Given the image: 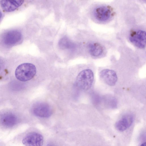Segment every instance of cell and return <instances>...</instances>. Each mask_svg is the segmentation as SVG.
<instances>
[{
	"instance_id": "6da1fadb",
	"label": "cell",
	"mask_w": 146,
	"mask_h": 146,
	"mask_svg": "<svg viewBox=\"0 0 146 146\" xmlns=\"http://www.w3.org/2000/svg\"><path fill=\"white\" fill-rule=\"evenodd\" d=\"M36 72L35 66L30 63H24L19 65L15 72L16 78L19 80L25 82L32 79Z\"/></svg>"
},
{
	"instance_id": "7a4b0ae2",
	"label": "cell",
	"mask_w": 146,
	"mask_h": 146,
	"mask_svg": "<svg viewBox=\"0 0 146 146\" xmlns=\"http://www.w3.org/2000/svg\"><path fill=\"white\" fill-rule=\"evenodd\" d=\"M94 78V73L91 70H84L80 72L78 75L76 81V85L80 90H88L91 87Z\"/></svg>"
},
{
	"instance_id": "3957f363",
	"label": "cell",
	"mask_w": 146,
	"mask_h": 146,
	"mask_svg": "<svg viewBox=\"0 0 146 146\" xmlns=\"http://www.w3.org/2000/svg\"><path fill=\"white\" fill-rule=\"evenodd\" d=\"M23 144L25 146H42L44 142L43 136L36 132H32L26 135L23 138Z\"/></svg>"
},
{
	"instance_id": "277c9868",
	"label": "cell",
	"mask_w": 146,
	"mask_h": 146,
	"mask_svg": "<svg viewBox=\"0 0 146 146\" xmlns=\"http://www.w3.org/2000/svg\"><path fill=\"white\" fill-rule=\"evenodd\" d=\"M113 14L111 8L107 6H101L96 8L93 11V15L95 19L100 22L108 20Z\"/></svg>"
},
{
	"instance_id": "5b68a950",
	"label": "cell",
	"mask_w": 146,
	"mask_h": 146,
	"mask_svg": "<svg viewBox=\"0 0 146 146\" xmlns=\"http://www.w3.org/2000/svg\"><path fill=\"white\" fill-rule=\"evenodd\" d=\"M32 112L36 116L42 118H47L51 115L52 110L51 107L48 104L45 102H38L33 106Z\"/></svg>"
},
{
	"instance_id": "8992f818",
	"label": "cell",
	"mask_w": 146,
	"mask_h": 146,
	"mask_svg": "<svg viewBox=\"0 0 146 146\" xmlns=\"http://www.w3.org/2000/svg\"><path fill=\"white\" fill-rule=\"evenodd\" d=\"M22 38V35L19 31L12 30L5 32L3 35L2 41L7 46H13L20 42Z\"/></svg>"
},
{
	"instance_id": "52a82bcc",
	"label": "cell",
	"mask_w": 146,
	"mask_h": 146,
	"mask_svg": "<svg viewBox=\"0 0 146 146\" xmlns=\"http://www.w3.org/2000/svg\"><path fill=\"white\" fill-rule=\"evenodd\" d=\"M130 41L135 46L140 48H143L146 45V32L141 30L133 31L129 35Z\"/></svg>"
},
{
	"instance_id": "ba28073f",
	"label": "cell",
	"mask_w": 146,
	"mask_h": 146,
	"mask_svg": "<svg viewBox=\"0 0 146 146\" xmlns=\"http://www.w3.org/2000/svg\"><path fill=\"white\" fill-rule=\"evenodd\" d=\"M18 121L17 116L12 113H6L0 115V125L4 127H12L17 123Z\"/></svg>"
},
{
	"instance_id": "9c48e42d",
	"label": "cell",
	"mask_w": 146,
	"mask_h": 146,
	"mask_svg": "<svg viewBox=\"0 0 146 146\" xmlns=\"http://www.w3.org/2000/svg\"><path fill=\"white\" fill-rule=\"evenodd\" d=\"M100 75L101 79L109 86H114L117 82V75L115 72L113 70L104 69L100 72Z\"/></svg>"
},
{
	"instance_id": "30bf717a",
	"label": "cell",
	"mask_w": 146,
	"mask_h": 146,
	"mask_svg": "<svg viewBox=\"0 0 146 146\" xmlns=\"http://www.w3.org/2000/svg\"><path fill=\"white\" fill-rule=\"evenodd\" d=\"M133 121V118L132 115H125L116 123L115 127L119 131H124L132 125Z\"/></svg>"
},
{
	"instance_id": "8fae6325",
	"label": "cell",
	"mask_w": 146,
	"mask_h": 146,
	"mask_svg": "<svg viewBox=\"0 0 146 146\" xmlns=\"http://www.w3.org/2000/svg\"><path fill=\"white\" fill-rule=\"evenodd\" d=\"M24 0H1L0 5L3 10L10 12L14 11L23 3Z\"/></svg>"
},
{
	"instance_id": "7c38bea8",
	"label": "cell",
	"mask_w": 146,
	"mask_h": 146,
	"mask_svg": "<svg viewBox=\"0 0 146 146\" xmlns=\"http://www.w3.org/2000/svg\"><path fill=\"white\" fill-rule=\"evenodd\" d=\"M89 50L90 54L94 57L99 56L103 53V46L98 43H93L89 45Z\"/></svg>"
},
{
	"instance_id": "4fadbf2b",
	"label": "cell",
	"mask_w": 146,
	"mask_h": 146,
	"mask_svg": "<svg viewBox=\"0 0 146 146\" xmlns=\"http://www.w3.org/2000/svg\"><path fill=\"white\" fill-rule=\"evenodd\" d=\"M72 43L66 38H62L59 42V46L62 48H70L73 46Z\"/></svg>"
},
{
	"instance_id": "5bb4252c",
	"label": "cell",
	"mask_w": 146,
	"mask_h": 146,
	"mask_svg": "<svg viewBox=\"0 0 146 146\" xmlns=\"http://www.w3.org/2000/svg\"><path fill=\"white\" fill-rule=\"evenodd\" d=\"M140 146H146V143L144 142L142 143Z\"/></svg>"
},
{
	"instance_id": "9a60e30c",
	"label": "cell",
	"mask_w": 146,
	"mask_h": 146,
	"mask_svg": "<svg viewBox=\"0 0 146 146\" xmlns=\"http://www.w3.org/2000/svg\"><path fill=\"white\" fill-rule=\"evenodd\" d=\"M46 146H55L54 145L51 144H48Z\"/></svg>"
},
{
	"instance_id": "2e32d148",
	"label": "cell",
	"mask_w": 146,
	"mask_h": 146,
	"mask_svg": "<svg viewBox=\"0 0 146 146\" xmlns=\"http://www.w3.org/2000/svg\"><path fill=\"white\" fill-rule=\"evenodd\" d=\"M2 13H1V12L0 11V19L1 18V17H2Z\"/></svg>"
},
{
	"instance_id": "e0dca14e",
	"label": "cell",
	"mask_w": 146,
	"mask_h": 146,
	"mask_svg": "<svg viewBox=\"0 0 146 146\" xmlns=\"http://www.w3.org/2000/svg\"></svg>"
}]
</instances>
